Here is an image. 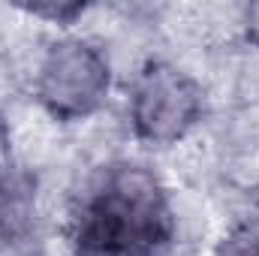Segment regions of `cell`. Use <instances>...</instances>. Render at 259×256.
<instances>
[{
	"label": "cell",
	"instance_id": "cell-3",
	"mask_svg": "<svg viewBox=\"0 0 259 256\" xmlns=\"http://www.w3.org/2000/svg\"><path fill=\"white\" fill-rule=\"evenodd\" d=\"M109 88V66L103 55L81 42L64 39L49 49L39 69V100L58 118H81L91 115Z\"/></svg>",
	"mask_w": 259,
	"mask_h": 256
},
{
	"label": "cell",
	"instance_id": "cell-4",
	"mask_svg": "<svg viewBox=\"0 0 259 256\" xmlns=\"http://www.w3.org/2000/svg\"><path fill=\"white\" fill-rule=\"evenodd\" d=\"M220 256H259V223H241L229 232V238L223 241Z\"/></svg>",
	"mask_w": 259,
	"mask_h": 256
},
{
	"label": "cell",
	"instance_id": "cell-6",
	"mask_svg": "<svg viewBox=\"0 0 259 256\" xmlns=\"http://www.w3.org/2000/svg\"><path fill=\"white\" fill-rule=\"evenodd\" d=\"M3 142H6V139H3V124H0V151H3Z\"/></svg>",
	"mask_w": 259,
	"mask_h": 256
},
{
	"label": "cell",
	"instance_id": "cell-2",
	"mask_svg": "<svg viewBox=\"0 0 259 256\" xmlns=\"http://www.w3.org/2000/svg\"><path fill=\"white\" fill-rule=\"evenodd\" d=\"M202 112V94L193 81L169 64H148L130 100L133 127L148 142H175L196 124Z\"/></svg>",
	"mask_w": 259,
	"mask_h": 256
},
{
	"label": "cell",
	"instance_id": "cell-5",
	"mask_svg": "<svg viewBox=\"0 0 259 256\" xmlns=\"http://www.w3.org/2000/svg\"><path fill=\"white\" fill-rule=\"evenodd\" d=\"M244 24H247V36L259 46V3H250L244 12Z\"/></svg>",
	"mask_w": 259,
	"mask_h": 256
},
{
	"label": "cell",
	"instance_id": "cell-1",
	"mask_svg": "<svg viewBox=\"0 0 259 256\" xmlns=\"http://www.w3.org/2000/svg\"><path fill=\"white\" fill-rule=\"evenodd\" d=\"M172 235V214L157 178L142 166L100 175L75 220V256H157Z\"/></svg>",
	"mask_w": 259,
	"mask_h": 256
}]
</instances>
